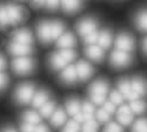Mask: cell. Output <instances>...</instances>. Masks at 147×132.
<instances>
[{
  "label": "cell",
  "instance_id": "bcb514c9",
  "mask_svg": "<svg viewBox=\"0 0 147 132\" xmlns=\"http://www.w3.org/2000/svg\"><path fill=\"white\" fill-rule=\"evenodd\" d=\"M3 132H17V131H16L14 129H12V127H6Z\"/></svg>",
  "mask_w": 147,
  "mask_h": 132
},
{
  "label": "cell",
  "instance_id": "cb8c5ba5",
  "mask_svg": "<svg viewBox=\"0 0 147 132\" xmlns=\"http://www.w3.org/2000/svg\"><path fill=\"white\" fill-rule=\"evenodd\" d=\"M81 112L84 114L85 122L90 120V119H93V116H94V105H93V103L85 102L81 105Z\"/></svg>",
  "mask_w": 147,
  "mask_h": 132
},
{
  "label": "cell",
  "instance_id": "f35d334b",
  "mask_svg": "<svg viewBox=\"0 0 147 132\" xmlns=\"http://www.w3.org/2000/svg\"><path fill=\"white\" fill-rule=\"evenodd\" d=\"M104 109L107 111V112H109V113H114L115 112V104L114 103H112L111 100L109 102H104Z\"/></svg>",
  "mask_w": 147,
  "mask_h": 132
},
{
  "label": "cell",
  "instance_id": "4316f807",
  "mask_svg": "<svg viewBox=\"0 0 147 132\" xmlns=\"http://www.w3.org/2000/svg\"><path fill=\"white\" fill-rule=\"evenodd\" d=\"M22 119H24V122L30 123V124H34V125H38V123H40V116L34 111L25 112L22 116Z\"/></svg>",
  "mask_w": 147,
  "mask_h": 132
},
{
  "label": "cell",
  "instance_id": "ffe728a7",
  "mask_svg": "<svg viewBox=\"0 0 147 132\" xmlns=\"http://www.w3.org/2000/svg\"><path fill=\"white\" fill-rule=\"evenodd\" d=\"M47 100H48V92L41 90V91H38L36 93H34L33 98H32V105L34 107H40Z\"/></svg>",
  "mask_w": 147,
  "mask_h": 132
},
{
  "label": "cell",
  "instance_id": "484cf974",
  "mask_svg": "<svg viewBox=\"0 0 147 132\" xmlns=\"http://www.w3.org/2000/svg\"><path fill=\"white\" fill-rule=\"evenodd\" d=\"M39 109H40V114L42 117H51L52 113L55 110V104H54V102H48L47 100L42 106L39 107Z\"/></svg>",
  "mask_w": 147,
  "mask_h": 132
},
{
  "label": "cell",
  "instance_id": "5bb4252c",
  "mask_svg": "<svg viewBox=\"0 0 147 132\" xmlns=\"http://www.w3.org/2000/svg\"><path fill=\"white\" fill-rule=\"evenodd\" d=\"M86 56L94 62H100L105 57V52H104V49L99 45L91 44L86 47Z\"/></svg>",
  "mask_w": 147,
  "mask_h": 132
},
{
  "label": "cell",
  "instance_id": "e0dca14e",
  "mask_svg": "<svg viewBox=\"0 0 147 132\" xmlns=\"http://www.w3.org/2000/svg\"><path fill=\"white\" fill-rule=\"evenodd\" d=\"M132 90L139 93L140 95H145L147 93V81L144 78H134L131 81Z\"/></svg>",
  "mask_w": 147,
  "mask_h": 132
},
{
  "label": "cell",
  "instance_id": "83f0119b",
  "mask_svg": "<svg viewBox=\"0 0 147 132\" xmlns=\"http://www.w3.org/2000/svg\"><path fill=\"white\" fill-rule=\"evenodd\" d=\"M131 110L132 112L134 113H138V114H141L146 111V103L141 99H137V100H133L131 103Z\"/></svg>",
  "mask_w": 147,
  "mask_h": 132
},
{
  "label": "cell",
  "instance_id": "3957f363",
  "mask_svg": "<svg viewBox=\"0 0 147 132\" xmlns=\"http://www.w3.org/2000/svg\"><path fill=\"white\" fill-rule=\"evenodd\" d=\"M12 67L17 74H27L33 71L34 63L30 57H17L12 62Z\"/></svg>",
  "mask_w": 147,
  "mask_h": 132
},
{
  "label": "cell",
  "instance_id": "ba28073f",
  "mask_svg": "<svg viewBox=\"0 0 147 132\" xmlns=\"http://www.w3.org/2000/svg\"><path fill=\"white\" fill-rule=\"evenodd\" d=\"M8 51L14 57H28L32 53V47H31V45H25V44L12 41L8 45Z\"/></svg>",
  "mask_w": 147,
  "mask_h": 132
},
{
  "label": "cell",
  "instance_id": "ab89813d",
  "mask_svg": "<svg viewBox=\"0 0 147 132\" xmlns=\"http://www.w3.org/2000/svg\"><path fill=\"white\" fill-rule=\"evenodd\" d=\"M7 83H8V77L3 72H0V91L7 86Z\"/></svg>",
  "mask_w": 147,
  "mask_h": 132
},
{
  "label": "cell",
  "instance_id": "ee69618b",
  "mask_svg": "<svg viewBox=\"0 0 147 132\" xmlns=\"http://www.w3.org/2000/svg\"><path fill=\"white\" fill-rule=\"evenodd\" d=\"M33 4L35 6H44L46 4V0H33Z\"/></svg>",
  "mask_w": 147,
  "mask_h": 132
},
{
  "label": "cell",
  "instance_id": "f6af8a7d",
  "mask_svg": "<svg viewBox=\"0 0 147 132\" xmlns=\"http://www.w3.org/2000/svg\"><path fill=\"white\" fill-rule=\"evenodd\" d=\"M142 49H144V52L147 54V37L144 39V41H142Z\"/></svg>",
  "mask_w": 147,
  "mask_h": 132
},
{
  "label": "cell",
  "instance_id": "8d00e7d4",
  "mask_svg": "<svg viewBox=\"0 0 147 132\" xmlns=\"http://www.w3.org/2000/svg\"><path fill=\"white\" fill-rule=\"evenodd\" d=\"M104 132H124L122 127L117 123H108L104 130Z\"/></svg>",
  "mask_w": 147,
  "mask_h": 132
},
{
  "label": "cell",
  "instance_id": "44dd1931",
  "mask_svg": "<svg viewBox=\"0 0 147 132\" xmlns=\"http://www.w3.org/2000/svg\"><path fill=\"white\" fill-rule=\"evenodd\" d=\"M66 110H67V113L74 117L77 113H79L81 111V104L78 99L76 98H71L66 102Z\"/></svg>",
  "mask_w": 147,
  "mask_h": 132
},
{
  "label": "cell",
  "instance_id": "836d02e7",
  "mask_svg": "<svg viewBox=\"0 0 147 132\" xmlns=\"http://www.w3.org/2000/svg\"><path fill=\"white\" fill-rule=\"evenodd\" d=\"M78 131H79V123L76 120L68 122L63 130V132H78Z\"/></svg>",
  "mask_w": 147,
  "mask_h": 132
},
{
  "label": "cell",
  "instance_id": "1f68e13d",
  "mask_svg": "<svg viewBox=\"0 0 147 132\" xmlns=\"http://www.w3.org/2000/svg\"><path fill=\"white\" fill-rule=\"evenodd\" d=\"M98 131V123L93 119L86 120L82 125V132H96Z\"/></svg>",
  "mask_w": 147,
  "mask_h": 132
},
{
  "label": "cell",
  "instance_id": "b9f144b4",
  "mask_svg": "<svg viewBox=\"0 0 147 132\" xmlns=\"http://www.w3.org/2000/svg\"><path fill=\"white\" fill-rule=\"evenodd\" d=\"M34 132H50V130H48V127L45 125H36Z\"/></svg>",
  "mask_w": 147,
  "mask_h": 132
},
{
  "label": "cell",
  "instance_id": "277c9868",
  "mask_svg": "<svg viewBox=\"0 0 147 132\" xmlns=\"http://www.w3.org/2000/svg\"><path fill=\"white\" fill-rule=\"evenodd\" d=\"M4 6H5V11L8 19V25H16V24H19L24 20L25 12H24V9L20 6L13 5V4H8Z\"/></svg>",
  "mask_w": 147,
  "mask_h": 132
},
{
  "label": "cell",
  "instance_id": "603a6c76",
  "mask_svg": "<svg viewBox=\"0 0 147 132\" xmlns=\"http://www.w3.org/2000/svg\"><path fill=\"white\" fill-rule=\"evenodd\" d=\"M136 25L140 31L147 32V11H141L137 14Z\"/></svg>",
  "mask_w": 147,
  "mask_h": 132
},
{
  "label": "cell",
  "instance_id": "ac0fdd59",
  "mask_svg": "<svg viewBox=\"0 0 147 132\" xmlns=\"http://www.w3.org/2000/svg\"><path fill=\"white\" fill-rule=\"evenodd\" d=\"M60 5L67 13H74L80 8V0H60Z\"/></svg>",
  "mask_w": 147,
  "mask_h": 132
},
{
  "label": "cell",
  "instance_id": "4fadbf2b",
  "mask_svg": "<svg viewBox=\"0 0 147 132\" xmlns=\"http://www.w3.org/2000/svg\"><path fill=\"white\" fill-rule=\"evenodd\" d=\"M118 120L121 125H129L133 122V113L131 107L127 105H121L118 111Z\"/></svg>",
  "mask_w": 147,
  "mask_h": 132
},
{
  "label": "cell",
  "instance_id": "d6986e66",
  "mask_svg": "<svg viewBox=\"0 0 147 132\" xmlns=\"http://www.w3.org/2000/svg\"><path fill=\"white\" fill-rule=\"evenodd\" d=\"M66 120V113L64 112V110L61 109H57L54 110V112L52 113L51 116V123L53 126L58 127V126H61Z\"/></svg>",
  "mask_w": 147,
  "mask_h": 132
},
{
  "label": "cell",
  "instance_id": "30bf717a",
  "mask_svg": "<svg viewBox=\"0 0 147 132\" xmlns=\"http://www.w3.org/2000/svg\"><path fill=\"white\" fill-rule=\"evenodd\" d=\"M36 33L38 37L42 43H50L52 41V31H51V22L41 21L36 26Z\"/></svg>",
  "mask_w": 147,
  "mask_h": 132
},
{
  "label": "cell",
  "instance_id": "8fae6325",
  "mask_svg": "<svg viewBox=\"0 0 147 132\" xmlns=\"http://www.w3.org/2000/svg\"><path fill=\"white\" fill-rule=\"evenodd\" d=\"M77 68V74H78V79L80 80H87L88 78H91V76L93 74V67L90 63L81 60L76 65Z\"/></svg>",
  "mask_w": 147,
  "mask_h": 132
},
{
  "label": "cell",
  "instance_id": "e575fe53",
  "mask_svg": "<svg viewBox=\"0 0 147 132\" xmlns=\"http://www.w3.org/2000/svg\"><path fill=\"white\" fill-rule=\"evenodd\" d=\"M98 37H99V32L94 31V32L87 34L86 37H84V41H85V44L91 45V44H94V43L98 41Z\"/></svg>",
  "mask_w": 147,
  "mask_h": 132
},
{
  "label": "cell",
  "instance_id": "7bdbcfd3",
  "mask_svg": "<svg viewBox=\"0 0 147 132\" xmlns=\"http://www.w3.org/2000/svg\"><path fill=\"white\" fill-rule=\"evenodd\" d=\"M6 68V60H5V58L0 54V72L4 71Z\"/></svg>",
  "mask_w": 147,
  "mask_h": 132
},
{
  "label": "cell",
  "instance_id": "f546056e",
  "mask_svg": "<svg viewBox=\"0 0 147 132\" xmlns=\"http://www.w3.org/2000/svg\"><path fill=\"white\" fill-rule=\"evenodd\" d=\"M132 132H147V119H139L134 123Z\"/></svg>",
  "mask_w": 147,
  "mask_h": 132
},
{
  "label": "cell",
  "instance_id": "7c38bea8",
  "mask_svg": "<svg viewBox=\"0 0 147 132\" xmlns=\"http://www.w3.org/2000/svg\"><path fill=\"white\" fill-rule=\"evenodd\" d=\"M12 41L25 44V45H32V43H33L32 33L26 28L18 30L13 33V35H12Z\"/></svg>",
  "mask_w": 147,
  "mask_h": 132
},
{
  "label": "cell",
  "instance_id": "52a82bcc",
  "mask_svg": "<svg viewBox=\"0 0 147 132\" xmlns=\"http://www.w3.org/2000/svg\"><path fill=\"white\" fill-rule=\"evenodd\" d=\"M115 47L120 51L131 52L134 49V39L127 33H120L115 39Z\"/></svg>",
  "mask_w": 147,
  "mask_h": 132
},
{
  "label": "cell",
  "instance_id": "7402d4cb",
  "mask_svg": "<svg viewBox=\"0 0 147 132\" xmlns=\"http://www.w3.org/2000/svg\"><path fill=\"white\" fill-rule=\"evenodd\" d=\"M98 45L102 49H107V47L111 46V43H112V35L108 31H101L99 33V37H98Z\"/></svg>",
  "mask_w": 147,
  "mask_h": 132
},
{
  "label": "cell",
  "instance_id": "9c48e42d",
  "mask_svg": "<svg viewBox=\"0 0 147 132\" xmlns=\"http://www.w3.org/2000/svg\"><path fill=\"white\" fill-rule=\"evenodd\" d=\"M96 21L94 19H91V18H86V19H82L78 22L77 25V30L79 32V34L81 37H86L87 34L96 31Z\"/></svg>",
  "mask_w": 147,
  "mask_h": 132
},
{
  "label": "cell",
  "instance_id": "d4e9b609",
  "mask_svg": "<svg viewBox=\"0 0 147 132\" xmlns=\"http://www.w3.org/2000/svg\"><path fill=\"white\" fill-rule=\"evenodd\" d=\"M64 30H65V26L63 22L60 21H52L51 22V31H52V39L53 40H57L61 34L64 33Z\"/></svg>",
  "mask_w": 147,
  "mask_h": 132
},
{
  "label": "cell",
  "instance_id": "5b68a950",
  "mask_svg": "<svg viewBox=\"0 0 147 132\" xmlns=\"http://www.w3.org/2000/svg\"><path fill=\"white\" fill-rule=\"evenodd\" d=\"M109 60H111L112 66L114 67H125L132 63V57L129 56V52L115 50L111 54V59Z\"/></svg>",
  "mask_w": 147,
  "mask_h": 132
},
{
  "label": "cell",
  "instance_id": "2e32d148",
  "mask_svg": "<svg viewBox=\"0 0 147 132\" xmlns=\"http://www.w3.org/2000/svg\"><path fill=\"white\" fill-rule=\"evenodd\" d=\"M60 79L66 84H71L74 83L78 79V74H77V68L73 65H67L64 67L63 72L60 74Z\"/></svg>",
  "mask_w": 147,
  "mask_h": 132
},
{
  "label": "cell",
  "instance_id": "9a60e30c",
  "mask_svg": "<svg viewBox=\"0 0 147 132\" xmlns=\"http://www.w3.org/2000/svg\"><path fill=\"white\" fill-rule=\"evenodd\" d=\"M57 40H58L57 41L58 46L60 47V49H73V47L77 45L74 35H73L72 33H69V32L63 33Z\"/></svg>",
  "mask_w": 147,
  "mask_h": 132
},
{
  "label": "cell",
  "instance_id": "f1b7e54d",
  "mask_svg": "<svg viewBox=\"0 0 147 132\" xmlns=\"http://www.w3.org/2000/svg\"><path fill=\"white\" fill-rule=\"evenodd\" d=\"M118 87H119V91L122 93V95L126 98V95L132 91V85H131V81L127 80V79H121L119 83H118Z\"/></svg>",
  "mask_w": 147,
  "mask_h": 132
},
{
  "label": "cell",
  "instance_id": "4dcf8cb0",
  "mask_svg": "<svg viewBox=\"0 0 147 132\" xmlns=\"http://www.w3.org/2000/svg\"><path fill=\"white\" fill-rule=\"evenodd\" d=\"M95 116H96L98 122H100V123H108L109 118H111V113L107 112L104 107H102V109H100V110H98Z\"/></svg>",
  "mask_w": 147,
  "mask_h": 132
},
{
  "label": "cell",
  "instance_id": "74e56055",
  "mask_svg": "<svg viewBox=\"0 0 147 132\" xmlns=\"http://www.w3.org/2000/svg\"><path fill=\"white\" fill-rule=\"evenodd\" d=\"M35 126L36 125H34V124H30V123L24 122L21 124V132H34Z\"/></svg>",
  "mask_w": 147,
  "mask_h": 132
},
{
  "label": "cell",
  "instance_id": "6da1fadb",
  "mask_svg": "<svg viewBox=\"0 0 147 132\" xmlns=\"http://www.w3.org/2000/svg\"><path fill=\"white\" fill-rule=\"evenodd\" d=\"M77 53L72 49H61L59 52L54 53L50 58V66L53 70H63L72 60H74Z\"/></svg>",
  "mask_w": 147,
  "mask_h": 132
},
{
  "label": "cell",
  "instance_id": "7a4b0ae2",
  "mask_svg": "<svg viewBox=\"0 0 147 132\" xmlns=\"http://www.w3.org/2000/svg\"><path fill=\"white\" fill-rule=\"evenodd\" d=\"M107 92H108V84L106 80L99 79L94 81L90 87V95H91L92 103L98 105L104 104Z\"/></svg>",
  "mask_w": 147,
  "mask_h": 132
},
{
  "label": "cell",
  "instance_id": "d590c367",
  "mask_svg": "<svg viewBox=\"0 0 147 132\" xmlns=\"http://www.w3.org/2000/svg\"><path fill=\"white\" fill-rule=\"evenodd\" d=\"M8 25V19L5 11V6H0V27H5Z\"/></svg>",
  "mask_w": 147,
  "mask_h": 132
},
{
  "label": "cell",
  "instance_id": "60d3db41",
  "mask_svg": "<svg viewBox=\"0 0 147 132\" xmlns=\"http://www.w3.org/2000/svg\"><path fill=\"white\" fill-rule=\"evenodd\" d=\"M59 5H60V0H46V4H45L47 8H51V9H55Z\"/></svg>",
  "mask_w": 147,
  "mask_h": 132
},
{
  "label": "cell",
  "instance_id": "d6a6232c",
  "mask_svg": "<svg viewBox=\"0 0 147 132\" xmlns=\"http://www.w3.org/2000/svg\"><path fill=\"white\" fill-rule=\"evenodd\" d=\"M109 100L114 103L115 105H119L124 100V95H122V93L120 91H112L111 94H109Z\"/></svg>",
  "mask_w": 147,
  "mask_h": 132
},
{
  "label": "cell",
  "instance_id": "8992f818",
  "mask_svg": "<svg viewBox=\"0 0 147 132\" xmlns=\"http://www.w3.org/2000/svg\"><path fill=\"white\" fill-rule=\"evenodd\" d=\"M34 95V87L31 84H22L21 86L18 87L16 92V97L17 100L21 104H27L32 100Z\"/></svg>",
  "mask_w": 147,
  "mask_h": 132
}]
</instances>
